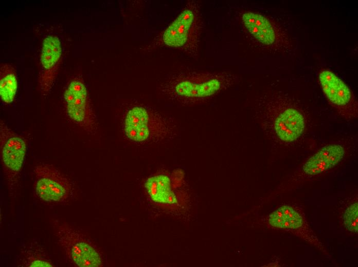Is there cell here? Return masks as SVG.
Returning <instances> with one entry per match:
<instances>
[{
  "label": "cell",
  "mask_w": 358,
  "mask_h": 267,
  "mask_svg": "<svg viewBox=\"0 0 358 267\" xmlns=\"http://www.w3.org/2000/svg\"><path fill=\"white\" fill-rule=\"evenodd\" d=\"M344 224L346 227L352 232L358 231V204L351 205L346 210L344 215Z\"/></svg>",
  "instance_id": "16"
},
{
  "label": "cell",
  "mask_w": 358,
  "mask_h": 267,
  "mask_svg": "<svg viewBox=\"0 0 358 267\" xmlns=\"http://www.w3.org/2000/svg\"><path fill=\"white\" fill-rule=\"evenodd\" d=\"M319 82L328 99L338 106L347 104L351 98L349 88L336 75L329 70H323L319 74Z\"/></svg>",
  "instance_id": "12"
},
{
  "label": "cell",
  "mask_w": 358,
  "mask_h": 267,
  "mask_svg": "<svg viewBox=\"0 0 358 267\" xmlns=\"http://www.w3.org/2000/svg\"><path fill=\"white\" fill-rule=\"evenodd\" d=\"M242 20L249 33L260 43L270 46L275 42L276 34L274 27L263 15L246 11L242 14Z\"/></svg>",
  "instance_id": "11"
},
{
  "label": "cell",
  "mask_w": 358,
  "mask_h": 267,
  "mask_svg": "<svg viewBox=\"0 0 358 267\" xmlns=\"http://www.w3.org/2000/svg\"><path fill=\"white\" fill-rule=\"evenodd\" d=\"M236 81L235 75L227 72L181 71L168 76L159 89L169 100L192 105L212 99Z\"/></svg>",
  "instance_id": "1"
},
{
  "label": "cell",
  "mask_w": 358,
  "mask_h": 267,
  "mask_svg": "<svg viewBox=\"0 0 358 267\" xmlns=\"http://www.w3.org/2000/svg\"><path fill=\"white\" fill-rule=\"evenodd\" d=\"M268 220L272 226L284 228V218L282 213L279 208L269 216Z\"/></svg>",
  "instance_id": "17"
},
{
  "label": "cell",
  "mask_w": 358,
  "mask_h": 267,
  "mask_svg": "<svg viewBox=\"0 0 358 267\" xmlns=\"http://www.w3.org/2000/svg\"><path fill=\"white\" fill-rule=\"evenodd\" d=\"M145 187L151 199L155 202L173 204L176 197L171 189L169 178L159 175L149 178L145 183Z\"/></svg>",
  "instance_id": "13"
},
{
  "label": "cell",
  "mask_w": 358,
  "mask_h": 267,
  "mask_svg": "<svg viewBox=\"0 0 358 267\" xmlns=\"http://www.w3.org/2000/svg\"><path fill=\"white\" fill-rule=\"evenodd\" d=\"M284 220V228L295 229L302 224L301 216L292 207L284 205L279 207Z\"/></svg>",
  "instance_id": "15"
},
{
  "label": "cell",
  "mask_w": 358,
  "mask_h": 267,
  "mask_svg": "<svg viewBox=\"0 0 358 267\" xmlns=\"http://www.w3.org/2000/svg\"><path fill=\"white\" fill-rule=\"evenodd\" d=\"M33 171L34 190L41 200L49 203H64L72 195L71 182L53 166L39 164Z\"/></svg>",
  "instance_id": "7"
},
{
  "label": "cell",
  "mask_w": 358,
  "mask_h": 267,
  "mask_svg": "<svg viewBox=\"0 0 358 267\" xmlns=\"http://www.w3.org/2000/svg\"><path fill=\"white\" fill-rule=\"evenodd\" d=\"M26 140L3 121L0 123L1 158L9 190L16 192L26 151Z\"/></svg>",
  "instance_id": "5"
},
{
  "label": "cell",
  "mask_w": 358,
  "mask_h": 267,
  "mask_svg": "<svg viewBox=\"0 0 358 267\" xmlns=\"http://www.w3.org/2000/svg\"><path fill=\"white\" fill-rule=\"evenodd\" d=\"M62 48L59 37L54 35L46 36L43 41L40 57L41 70L39 85L42 95L50 92L61 62Z\"/></svg>",
  "instance_id": "9"
},
{
  "label": "cell",
  "mask_w": 358,
  "mask_h": 267,
  "mask_svg": "<svg viewBox=\"0 0 358 267\" xmlns=\"http://www.w3.org/2000/svg\"><path fill=\"white\" fill-rule=\"evenodd\" d=\"M344 154V148L339 144L326 145L308 160L303 166V170L310 175L320 174L336 165Z\"/></svg>",
  "instance_id": "10"
},
{
  "label": "cell",
  "mask_w": 358,
  "mask_h": 267,
  "mask_svg": "<svg viewBox=\"0 0 358 267\" xmlns=\"http://www.w3.org/2000/svg\"><path fill=\"white\" fill-rule=\"evenodd\" d=\"M17 88L16 73L14 67L8 63H2L0 68V97L6 104L11 103Z\"/></svg>",
  "instance_id": "14"
},
{
  "label": "cell",
  "mask_w": 358,
  "mask_h": 267,
  "mask_svg": "<svg viewBox=\"0 0 358 267\" xmlns=\"http://www.w3.org/2000/svg\"><path fill=\"white\" fill-rule=\"evenodd\" d=\"M64 98L69 118L88 133L98 129L86 87L81 77L73 79L65 89Z\"/></svg>",
  "instance_id": "6"
},
{
  "label": "cell",
  "mask_w": 358,
  "mask_h": 267,
  "mask_svg": "<svg viewBox=\"0 0 358 267\" xmlns=\"http://www.w3.org/2000/svg\"><path fill=\"white\" fill-rule=\"evenodd\" d=\"M202 22L199 2L188 1L175 20L163 32L161 44L197 59Z\"/></svg>",
  "instance_id": "2"
},
{
  "label": "cell",
  "mask_w": 358,
  "mask_h": 267,
  "mask_svg": "<svg viewBox=\"0 0 358 267\" xmlns=\"http://www.w3.org/2000/svg\"><path fill=\"white\" fill-rule=\"evenodd\" d=\"M58 240L69 259L77 266L96 267L101 264L98 252L80 235L67 225H60L57 232Z\"/></svg>",
  "instance_id": "8"
},
{
  "label": "cell",
  "mask_w": 358,
  "mask_h": 267,
  "mask_svg": "<svg viewBox=\"0 0 358 267\" xmlns=\"http://www.w3.org/2000/svg\"><path fill=\"white\" fill-rule=\"evenodd\" d=\"M262 105L264 126L279 140L293 142L301 135L305 120L298 110L291 107L279 109L272 99L264 101Z\"/></svg>",
  "instance_id": "4"
},
{
  "label": "cell",
  "mask_w": 358,
  "mask_h": 267,
  "mask_svg": "<svg viewBox=\"0 0 358 267\" xmlns=\"http://www.w3.org/2000/svg\"><path fill=\"white\" fill-rule=\"evenodd\" d=\"M172 123L166 118L147 107L137 106L128 111L123 123L126 137L132 142H161L172 137Z\"/></svg>",
  "instance_id": "3"
}]
</instances>
